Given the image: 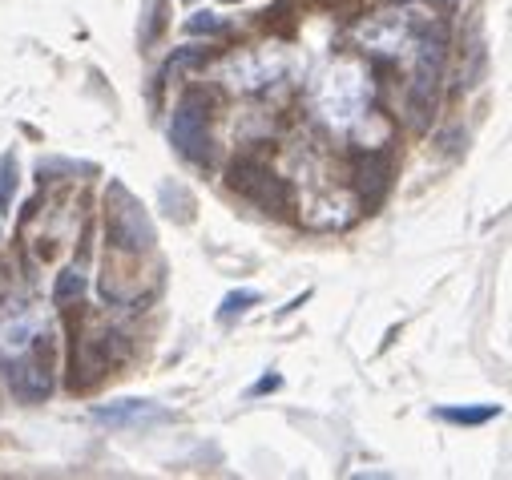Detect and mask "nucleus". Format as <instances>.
Returning a JSON list of instances; mask_svg holds the SVG:
<instances>
[{
    "mask_svg": "<svg viewBox=\"0 0 512 480\" xmlns=\"http://www.w3.org/2000/svg\"><path fill=\"white\" fill-rule=\"evenodd\" d=\"M105 243H109V251H117L125 259H142L158 243L146 206L130 194V186L117 182V178L105 190Z\"/></svg>",
    "mask_w": 512,
    "mask_h": 480,
    "instance_id": "1",
    "label": "nucleus"
},
{
    "mask_svg": "<svg viewBox=\"0 0 512 480\" xmlns=\"http://www.w3.org/2000/svg\"><path fill=\"white\" fill-rule=\"evenodd\" d=\"M170 146L194 162V166H210L214 150H210V105L202 93H186L170 117Z\"/></svg>",
    "mask_w": 512,
    "mask_h": 480,
    "instance_id": "2",
    "label": "nucleus"
},
{
    "mask_svg": "<svg viewBox=\"0 0 512 480\" xmlns=\"http://www.w3.org/2000/svg\"><path fill=\"white\" fill-rule=\"evenodd\" d=\"M226 182L230 190H238L242 198L259 202L267 214H287L291 210V190L287 182L259 158H234L230 170H226Z\"/></svg>",
    "mask_w": 512,
    "mask_h": 480,
    "instance_id": "3",
    "label": "nucleus"
},
{
    "mask_svg": "<svg viewBox=\"0 0 512 480\" xmlns=\"http://www.w3.org/2000/svg\"><path fill=\"white\" fill-rule=\"evenodd\" d=\"M170 412L154 400H113V404H97L93 408V424L109 428V432H134V428H154L166 424Z\"/></svg>",
    "mask_w": 512,
    "mask_h": 480,
    "instance_id": "4",
    "label": "nucleus"
},
{
    "mask_svg": "<svg viewBox=\"0 0 512 480\" xmlns=\"http://www.w3.org/2000/svg\"><path fill=\"white\" fill-rule=\"evenodd\" d=\"M9 392L21 400V404H41V400H49V392H53V372H49V364L37 355V351H21L13 364H9Z\"/></svg>",
    "mask_w": 512,
    "mask_h": 480,
    "instance_id": "5",
    "label": "nucleus"
},
{
    "mask_svg": "<svg viewBox=\"0 0 512 480\" xmlns=\"http://www.w3.org/2000/svg\"><path fill=\"white\" fill-rule=\"evenodd\" d=\"M436 93H440V45L424 41L420 45V65H416V81L408 89V105L416 113V126L428 122V113L436 109Z\"/></svg>",
    "mask_w": 512,
    "mask_h": 480,
    "instance_id": "6",
    "label": "nucleus"
},
{
    "mask_svg": "<svg viewBox=\"0 0 512 480\" xmlns=\"http://www.w3.org/2000/svg\"><path fill=\"white\" fill-rule=\"evenodd\" d=\"M355 190H359L367 210L383 202V194L392 190V150L355 154Z\"/></svg>",
    "mask_w": 512,
    "mask_h": 480,
    "instance_id": "7",
    "label": "nucleus"
},
{
    "mask_svg": "<svg viewBox=\"0 0 512 480\" xmlns=\"http://www.w3.org/2000/svg\"><path fill=\"white\" fill-rule=\"evenodd\" d=\"M85 287H89L85 271H81V267H65V271L57 275V287H53V303H57V307L81 303V299H85Z\"/></svg>",
    "mask_w": 512,
    "mask_h": 480,
    "instance_id": "8",
    "label": "nucleus"
},
{
    "mask_svg": "<svg viewBox=\"0 0 512 480\" xmlns=\"http://www.w3.org/2000/svg\"><path fill=\"white\" fill-rule=\"evenodd\" d=\"M440 416H444L448 424L476 428V424H488L492 416H500V404H488V408H440Z\"/></svg>",
    "mask_w": 512,
    "mask_h": 480,
    "instance_id": "9",
    "label": "nucleus"
},
{
    "mask_svg": "<svg viewBox=\"0 0 512 480\" xmlns=\"http://www.w3.org/2000/svg\"><path fill=\"white\" fill-rule=\"evenodd\" d=\"M13 194H17V158L0 154V214H9Z\"/></svg>",
    "mask_w": 512,
    "mask_h": 480,
    "instance_id": "10",
    "label": "nucleus"
},
{
    "mask_svg": "<svg viewBox=\"0 0 512 480\" xmlns=\"http://www.w3.org/2000/svg\"><path fill=\"white\" fill-rule=\"evenodd\" d=\"M254 303H259V291H230L226 299H222V319H234V315H242L246 307H254Z\"/></svg>",
    "mask_w": 512,
    "mask_h": 480,
    "instance_id": "11",
    "label": "nucleus"
},
{
    "mask_svg": "<svg viewBox=\"0 0 512 480\" xmlns=\"http://www.w3.org/2000/svg\"><path fill=\"white\" fill-rule=\"evenodd\" d=\"M186 33H226V25L214 17V13H194L186 21Z\"/></svg>",
    "mask_w": 512,
    "mask_h": 480,
    "instance_id": "12",
    "label": "nucleus"
},
{
    "mask_svg": "<svg viewBox=\"0 0 512 480\" xmlns=\"http://www.w3.org/2000/svg\"><path fill=\"white\" fill-rule=\"evenodd\" d=\"M162 29V0H150V9H146V29H142V45H150Z\"/></svg>",
    "mask_w": 512,
    "mask_h": 480,
    "instance_id": "13",
    "label": "nucleus"
},
{
    "mask_svg": "<svg viewBox=\"0 0 512 480\" xmlns=\"http://www.w3.org/2000/svg\"><path fill=\"white\" fill-rule=\"evenodd\" d=\"M271 388H279V376H267V380L254 384V392H271Z\"/></svg>",
    "mask_w": 512,
    "mask_h": 480,
    "instance_id": "14",
    "label": "nucleus"
},
{
    "mask_svg": "<svg viewBox=\"0 0 512 480\" xmlns=\"http://www.w3.org/2000/svg\"><path fill=\"white\" fill-rule=\"evenodd\" d=\"M432 5H440V9H452V5H456V0H432Z\"/></svg>",
    "mask_w": 512,
    "mask_h": 480,
    "instance_id": "15",
    "label": "nucleus"
},
{
    "mask_svg": "<svg viewBox=\"0 0 512 480\" xmlns=\"http://www.w3.org/2000/svg\"><path fill=\"white\" fill-rule=\"evenodd\" d=\"M186 5H190V0H186Z\"/></svg>",
    "mask_w": 512,
    "mask_h": 480,
    "instance_id": "16",
    "label": "nucleus"
}]
</instances>
